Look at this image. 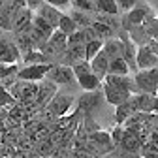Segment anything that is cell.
Instances as JSON below:
<instances>
[{"mask_svg":"<svg viewBox=\"0 0 158 158\" xmlns=\"http://www.w3.org/2000/svg\"><path fill=\"white\" fill-rule=\"evenodd\" d=\"M72 70H73V73H75V81H77V85L81 87L85 92H92V90H98L100 89V85L104 83L100 77H98L92 70H90V64L89 62H77V64H73L72 66Z\"/></svg>","mask_w":158,"mask_h":158,"instance_id":"1","label":"cell"},{"mask_svg":"<svg viewBox=\"0 0 158 158\" xmlns=\"http://www.w3.org/2000/svg\"><path fill=\"white\" fill-rule=\"evenodd\" d=\"M115 149V143L111 139V134L104 132V130H96L92 134H89L87 139V147L85 151H89L92 156H100V154H107Z\"/></svg>","mask_w":158,"mask_h":158,"instance_id":"2","label":"cell"},{"mask_svg":"<svg viewBox=\"0 0 158 158\" xmlns=\"http://www.w3.org/2000/svg\"><path fill=\"white\" fill-rule=\"evenodd\" d=\"M73 102H75V100H73V96L56 92V94L51 98V102L45 106L49 118H62V117H66V115L70 113Z\"/></svg>","mask_w":158,"mask_h":158,"instance_id":"3","label":"cell"},{"mask_svg":"<svg viewBox=\"0 0 158 158\" xmlns=\"http://www.w3.org/2000/svg\"><path fill=\"white\" fill-rule=\"evenodd\" d=\"M55 64H28L25 68H19L15 79L17 81H32V83H38V81H42V79L47 77V73L51 72Z\"/></svg>","mask_w":158,"mask_h":158,"instance_id":"4","label":"cell"},{"mask_svg":"<svg viewBox=\"0 0 158 158\" xmlns=\"http://www.w3.org/2000/svg\"><path fill=\"white\" fill-rule=\"evenodd\" d=\"M151 15V8L147 6V4H143V2H139L135 8H132L130 11H126V15L123 17V28L124 30H132L134 27H141V25H145V21H147V17Z\"/></svg>","mask_w":158,"mask_h":158,"instance_id":"5","label":"cell"},{"mask_svg":"<svg viewBox=\"0 0 158 158\" xmlns=\"http://www.w3.org/2000/svg\"><path fill=\"white\" fill-rule=\"evenodd\" d=\"M21 51L17 44L6 34H0V62L2 64H17L21 62Z\"/></svg>","mask_w":158,"mask_h":158,"instance_id":"6","label":"cell"},{"mask_svg":"<svg viewBox=\"0 0 158 158\" xmlns=\"http://www.w3.org/2000/svg\"><path fill=\"white\" fill-rule=\"evenodd\" d=\"M104 100H106L104 92H98V90L85 92V94H81L77 98V109L83 115H92V111H96L98 107H100Z\"/></svg>","mask_w":158,"mask_h":158,"instance_id":"7","label":"cell"},{"mask_svg":"<svg viewBox=\"0 0 158 158\" xmlns=\"http://www.w3.org/2000/svg\"><path fill=\"white\" fill-rule=\"evenodd\" d=\"M10 94L15 100H21V102H30L36 98L38 94V85L32 83V81H17L11 89H10Z\"/></svg>","mask_w":158,"mask_h":158,"instance_id":"8","label":"cell"},{"mask_svg":"<svg viewBox=\"0 0 158 158\" xmlns=\"http://www.w3.org/2000/svg\"><path fill=\"white\" fill-rule=\"evenodd\" d=\"M45 79L53 81L55 85H72V83H77V81H75V73H73L72 66H64V64L53 66Z\"/></svg>","mask_w":158,"mask_h":158,"instance_id":"9","label":"cell"},{"mask_svg":"<svg viewBox=\"0 0 158 158\" xmlns=\"http://www.w3.org/2000/svg\"><path fill=\"white\" fill-rule=\"evenodd\" d=\"M134 83L137 87V92H145V94H158V83L152 79L149 70H139L134 75Z\"/></svg>","mask_w":158,"mask_h":158,"instance_id":"10","label":"cell"},{"mask_svg":"<svg viewBox=\"0 0 158 158\" xmlns=\"http://www.w3.org/2000/svg\"><path fill=\"white\" fill-rule=\"evenodd\" d=\"M121 40H123V45H124L123 58L126 60L128 68L137 73V72H139V68H137V60H135V56H137V45L134 44V40H132L126 32H121Z\"/></svg>","mask_w":158,"mask_h":158,"instance_id":"11","label":"cell"},{"mask_svg":"<svg viewBox=\"0 0 158 158\" xmlns=\"http://www.w3.org/2000/svg\"><path fill=\"white\" fill-rule=\"evenodd\" d=\"M32 10L28 8H19L15 17H13V25H11V32L15 34H21V32H27L30 27H32Z\"/></svg>","mask_w":158,"mask_h":158,"instance_id":"12","label":"cell"},{"mask_svg":"<svg viewBox=\"0 0 158 158\" xmlns=\"http://www.w3.org/2000/svg\"><path fill=\"white\" fill-rule=\"evenodd\" d=\"M152 102H154V96L152 94H145V92H135L130 96V106L135 111H141V113H152Z\"/></svg>","mask_w":158,"mask_h":158,"instance_id":"13","label":"cell"},{"mask_svg":"<svg viewBox=\"0 0 158 158\" xmlns=\"http://www.w3.org/2000/svg\"><path fill=\"white\" fill-rule=\"evenodd\" d=\"M36 15H40L42 19H45V21L56 30L58 28V25H60V19H62V11L58 10V8H55V6H51V4H42L38 10H36Z\"/></svg>","mask_w":158,"mask_h":158,"instance_id":"14","label":"cell"},{"mask_svg":"<svg viewBox=\"0 0 158 158\" xmlns=\"http://www.w3.org/2000/svg\"><path fill=\"white\" fill-rule=\"evenodd\" d=\"M104 81L113 85V87H117L123 92H128V94H135L137 92V87L134 83V79H130L128 75H111V73H107Z\"/></svg>","mask_w":158,"mask_h":158,"instance_id":"15","label":"cell"},{"mask_svg":"<svg viewBox=\"0 0 158 158\" xmlns=\"http://www.w3.org/2000/svg\"><path fill=\"white\" fill-rule=\"evenodd\" d=\"M135 60H137V68L139 70H151L158 66V55H154L147 45H141V47H137Z\"/></svg>","mask_w":158,"mask_h":158,"instance_id":"16","label":"cell"},{"mask_svg":"<svg viewBox=\"0 0 158 158\" xmlns=\"http://www.w3.org/2000/svg\"><path fill=\"white\" fill-rule=\"evenodd\" d=\"M104 96H106V102H107V104H111V106L117 107V106H121V104L128 102L132 94L123 92V90H118L117 87H113V85H109V83L104 81Z\"/></svg>","mask_w":158,"mask_h":158,"instance_id":"17","label":"cell"},{"mask_svg":"<svg viewBox=\"0 0 158 158\" xmlns=\"http://www.w3.org/2000/svg\"><path fill=\"white\" fill-rule=\"evenodd\" d=\"M89 64H90V70H92L98 77H100L102 81H104L106 75H107V68H109V56L106 55V51L102 49V51L98 53V55L92 58Z\"/></svg>","mask_w":158,"mask_h":158,"instance_id":"18","label":"cell"},{"mask_svg":"<svg viewBox=\"0 0 158 158\" xmlns=\"http://www.w3.org/2000/svg\"><path fill=\"white\" fill-rule=\"evenodd\" d=\"M104 51H106V55L109 56V60L123 56V53H124L123 40H121V38H109V40H104Z\"/></svg>","mask_w":158,"mask_h":158,"instance_id":"19","label":"cell"},{"mask_svg":"<svg viewBox=\"0 0 158 158\" xmlns=\"http://www.w3.org/2000/svg\"><path fill=\"white\" fill-rule=\"evenodd\" d=\"M128 72H130V68H128V64H126V60L123 56L109 60L107 73H111V75H128Z\"/></svg>","mask_w":158,"mask_h":158,"instance_id":"20","label":"cell"},{"mask_svg":"<svg viewBox=\"0 0 158 158\" xmlns=\"http://www.w3.org/2000/svg\"><path fill=\"white\" fill-rule=\"evenodd\" d=\"M25 64H49V55H45L44 51H27L23 55Z\"/></svg>","mask_w":158,"mask_h":158,"instance_id":"21","label":"cell"},{"mask_svg":"<svg viewBox=\"0 0 158 158\" xmlns=\"http://www.w3.org/2000/svg\"><path fill=\"white\" fill-rule=\"evenodd\" d=\"M102 49H104V40L102 38L92 40V42H87L85 44V62H90Z\"/></svg>","mask_w":158,"mask_h":158,"instance_id":"22","label":"cell"},{"mask_svg":"<svg viewBox=\"0 0 158 158\" xmlns=\"http://www.w3.org/2000/svg\"><path fill=\"white\" fill-rule=\"evenodd\" d=\"M94 10L98 13H107V15L118 13V6L115 0H94Z\"/></svg>","mask_w":158,"mask_h":158,"instance_id":"23","label":"cell"},{"mask_svg":"<svg viewBox=\"0 0 158 158\" xmlns=\"http://www.w3.org/2000/svg\"><path fill=\"white\" fill-rule=\"evenodd\" d=\"M134 113V109H132V106H130V100L128 102H124V104H121V106H117V109H115V124H124L126 123V118L130 117Z\"/></svg>","mask_w":158,"mask_h":158,"instance_id":"24","label":"cell"},{"mask_svg":"<svg viewBox=\"0 0 158 158\" xmlns=\"http://www.w3.org/2000/svg\"><path fill=\"white\" fill-rule=\"evenodd\" d=\"M70 17L75 21V25H77L79 28H87V27H90L92 21H94V19H92L87 11H79V10H72Z\"/></svg>","mask_w":158,"mask_h":158,"instance_id":"25","label":"cell"},{"mask_svg":"<svg viewBox=\"0 0 158 158\" xmlns=\"http://www.w3.org/2000/svg\"><path fill=\"white\" fill-rule=\"evenodd\" d=\"M92 30L98 34V38H102V40H109V38H113V30L115 28H111L109 25H106V23H100V21H92Z\"/></svg>","mask_w":158,"mask_h":158,"instance_id":"26","label":"cell"},{"mask_svg":"<svg viewBox=\"0 0 158 158\" xmlns=\"http://www.w3.org/2000/svg\"><path fill=\"white\" fill-rule=\"evenodd\" d=\"M77 28H79V27L75 25V21H73L70 15H66V13H64V15H62V19H60V25H58V30L64 32L66 36H70V34H73Z\"/></svg>","mask_w":158,"mask_h":158,"instance_id":"27","label":"cell"},{"mask_svg":"<svg viewBox=\"0 0 158 158\" xmlns=\"http://www.w3.org/2000/svg\"><path fill=\"white\" fill-rule=\"evenodd\" d=\"M72 6H73V10L87 11V13L96 11L94 10V0H72Z\"/></svg>","mask_w":158,"mask_h":158,"instance_id":"28","label":"cell"},{"mask_svg":"<svg viewBox=\"0 0 158 158\" xmlns=\"http://www.w3.org/2000/svg\"><path fill=\"white\" fill-rule=\"evenodd\" d=\"M113 17H115V15H107V13H98L94 21L106 23V25H109L111 28H118V21H117V19H113Z\"/></svg>","mask_w":158,"mask_h":158,"instance_id":"29","label":"cell"},{"mask_svg":"<svg viewBox=\"0 0 158 158\" xmlns=\"http://www.w3.org/2000/svg\"><path fill=\"white\" fill-rule=\"evenodd\" d=\"M17 72H19V66L17 64H2V62H0V79H6L11 73L17 75Z\"/></svg>","mask_w":158,"mask_h":158,"instance_id":"30","label":"cell"},{"mask_svg":"<svg viewBox=\"0 0 158 158\" xmlns=\"http://www.w3.org/2000/svg\"><path fill=\"white\" fill-rule=\"evenodd\" d=\"M123 135H124V126H121V124H115V128L111 130V139H113L115 147H117L118 143H121Z\"/></svg>","mask_w":158,"mask_h":158,"instance_id":"31","label":"cell"},{"mask_svg":"<svg viewBox=\"0 0 158 158\" xmlns=\"http://www.w3.org/2000/svg\"><path fill=\"white\" fill-rule=\"evenodd\" d=\"M118 10H123V11H130L132 8H135L137 4H139V0H115Z\"/></svg>","mask_w":158,"mask_h":158,"instance_id":"32","label":"cell"},{"mask_svg":"<svg viewBox=\"0 0 158 158\" xmlns=\"http://www.w3.org/2000/svg\"><path fill=\"white\" fill-rule=\"evenodd\" d=\"M45 4H51L58 10H62V8H68L72 4V0H45Z\"/></svg>","mask_w":158,"mask_h":158,"instance_id":"33","label":"cell"},{"mask_svg":"<svg viewBox=\"0 0 158 158\" xmlns=\"http://www.w3.org/2000/svg\"><path fill=\"white\" fill-rule=\"evenodd\" d=\"M25 2H27V8H28V10L36 11L42 4H45V0H25Z\"/></svg>","mask_w":158,"mask_h":158,"instance_id":"34","label":"cell"},{"mask_svg":"<svg viewBox=\"0 0 158 158\" xmlns=\"http://www.w3.org/2000/svg\"><path fill=\"white\" fill-rule=\"evenodd\" d=\"M145 45H147V47H149V49H151L154 55H158V40H156V38H151V40H149V42H147Z\"/></svg>","mask_w":158,"mask_h":158,"instance_id":"35","label":"cell"},{"mask_svg":"<svg viewBox=\"0 0 158 158\" xmlns=\"http://www.w3.org/2000/svg\"><path fill=\"white\" fill-rule=\"evenodd\" d=\"M8 102H11V94H6V90L0 89V106H4Z\"/></svg>","mask_w":158,"mask_h":158,"instance_id":"36","label":"cell"},{"mask_svg":"<svg viewBox=\"0 0 158 158\" xmlns=\"http://www.w3.org/2000/svg\"><path fill=\"white\" fill-rule=\"evenodd\" d=\"M118 158H141V152H124V151H121V156Z\"/></svg>","mask_w":158,"mask_h":158,"instance_id":"37","label":"cell"},{"mask_svg":"<svg viewBox=\"0 0 158 158\" xmlns=\"http://www.w3.org/2000/svg\"><path fill=\"white\" fill-rule=\"evenodd\" d=\"M70 158H94L92 154H87V152H83V151H77V152H73Z\"/></svg>","mask_w":158,"mask_h":158,"instance_id":"38","label":"cell"},{"mask_svg":"<svg viewBox=\"0 0 158 158\" xmlns=\"http://www.w3.org/2000/svg\"><path fill=\"white\" fill-rule=\"evenodd\" d=\"M10 2H11L13 6H17V8H27V2H25V0H10Z\"/></svg>","mask_w":158,"mask_h":158,"instance_id":"39","label":"cell"},{"mask_svg":"<svg viewBox=\"0 0 158 158\" xmlns=\"http://www.w3.org/2000/svg\"><path fill=\"white\" fill-rule=\"evenodd\" d=\"M152 113H158V94H154V102H152Z\"/></svg>","mask_w":158,"mask_h":158,"instance_id":"40","label":"cell"},{"mask_svg":"<svg viewBox=\"0 0 158 158\" xmlns=\"http://www.w3.org/2000/svg\"><path fill=\"white\" fill-rule=\"evenodd\" d=\"M4 4H6V2H4V0H0V8H2V6H4Z\"/></svg>","mask_w":158,"mask_h":158,"instance_id":"41","label":"cell"},{"mask_svg":"<svg viewBox=\"0 0 158 158\" xmlns=\"http://www.w3.org/2000/svg\"><path fill=\"white\" fill-rule=\"evenodd\" d=\"M94 158H106V156H94Z\"/></svg>","mask_w":158,"mask_h":158,"instance_id":"42","label":"cell"}]
</instances>
